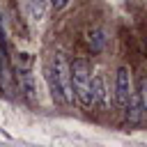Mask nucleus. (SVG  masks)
I'll use <instances>...</instances> for the list:
<instances>
[{
	"instance_id": "obj_1",
	"label": "nucleus",
	"mask_w": 147,
	"mask_h": 147,
	"mask_svg": "<svg viewBox=\"0 0 147 147\" xmlns=\"http://www.w3.org/2000/svg\"><path fill=\"white\" fill-rule=\"evenodd\" d=\"M46 80L51 87V96L57 103L69 106L74 101V92H71V76H69V60L64 57V53L55 51L46 64Z\"/></svg>"
},
{
	"instance_id": "obj_2",
	"label": "nucleus",
	"mask_w": 147,
	"mask_h": 147,
	"mask_svg": "<svg viewBox=\"0 0 147 147\" xmlns=\"http://www.w3.org/2000/svg\"><path fill=\"white\" fill-rule=\"evenodd\" d=\"M69 76H71V92L76 94V99L80 101V106L92 108V92H90L92 74H90V62L83 60V57L69 62Z\"/></svg>"
},
{
	"instance_id": "obj_3",
	"label": "nucleus",
	"mask_w": 147,
	"mask_h": 147,
	"mask_svg": "<svg viewBox=\"0 0 147 147\" xmlns=\"http://www.w3.org/2000/svg\"><path fill=\"white\" fill-rule=\"evenodd\" d=\"M133 94V83H131V74L126 67H119L115 74V101L119 108H126Z\"/></svg>"
},
{
	"instance_id": "obj_4",
	"label": "nucleus",
	"mask_w": 147,
	"mask_h": 147,
	"mask_svg": "<svg viewBox=\"0 0 147 147\" xmlns=\"http://www.w3.org/2000/svg\"><path fill=\"white\" fill-rule=\"evenodd\" d=\"M126 115H129V122H133V124H138L142 119V115H145V78H138V87L131 94Z\"/></svg>"
},
{
	"instance_id": "obj_5",
	"label": "nucleus",
	"mask_w": 147,
	"mask_h": 147,
	"mask_svg": "<svg viewBox=\"0 0 147 147\" xmlns=\"http://www.w3.org/2000/svg\"><path fill=\"white\" fill-rule=\"evenodd\" d=\"M21 11L25 14V18H30L32 23H39L46 18V2L44 0H18Z\"/></svg>"
},
{
	"instance_id": "obj_6",
	"label": "nucleus",
	"mask_w": 147,
	"mask_h": 147,
	"mask_svg": "<svg viewBox=\"0 0 147 147\" xmlns=\"http://www.w3.org/2000/svg\"><path fill=\"white\" fill-rule=\"evenodd\" d=\"M90 92H92V106L103 108L108 103V90H106V80L103 76H94L90 83Z\"/></svg>"
},
{
	"instance_id": "obj_7",
	"label": "nucleus",
	"mask_w": 147,
	"mask_h": 147,
	"mask_svg": "<svg viewBox=\"0 0 147 147\" xmlns=\"http://www.w3.org/2000/svg\"><path fill=\"white\" fill-rule=\"evenodd\" d=\"M103 44H106L103 32H101V30H92V32H90V46H92V51L99 53V51L103 48Z\"/></svg>"
},
{
	"instance_id": "obj_8",
	"label": "nucleus",
	"mask_w": 147,
	"mask_h": 147,
	"mask_svg": "<svg viewBox=\"0 0 147 147\" xmlns=\"http://www.w3.org/2000/svg\"><path fill=\"white\" fill-rule=\"evenodd\" d=\"M48 2H51L53 9H64V7L69 5V0H48Z\"/></svg>"
},
{
	"instance_id": "obj_9",
	"label": "nucleus",
	"mask_w": 147,
	"mask_h": 147,
	"mask_svg": "<svg viewBox=\"0 0 147 147\" xmlns=\"http://www.w3.org/2000/svg\"><path fill=\"white\" fill-rule=\"evenodd\" d=\"M0 41H5V39H2V21H0Z\"/></svg>"
}]
</instances>
